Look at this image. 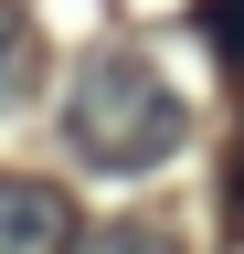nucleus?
Returning a JSON list of instances; mask_svg holds the SVG:
<instances>
[{
  "instance_id": "f257e3e1",
  "label": "nucleus",
  "mask_w": 244,
  "mask_h": 254,
  "mask_svg": "<svg viewBox=\"0 0 244 254\" xmlns=\"http://www.w3.org/2000/svg\"><path fill=\"white\" fill-rule=\"evenodd\" d=\"M180 95H170V74L149 53H128V43H106L85 74L64 85V148L85 159V170H160V159L180 148Z\"/></svg>"
},
{
  "instance_id": "f03ea898",
  "label": "nucleus",
  "mask_w": 244,
  "mask_h": 254,
  "mask_svg": "<svg viewBox=\"0 0 244 254\" xmlns=\"http://www.w3.org/2000/svg\"><path fill=\"white\" fill-rule=\"evenodd\" d=\"M85 244V212L64 180H21L0 170V254H75Z\"/></svg>"
},
{
  "instance_id": "7ed1b4c3",
  "label": "nucleus",
  "mask_w": 244,
  "mask_h": 254,
  "mask_svg": "<svg viewBox=\"0 0 244 254\" xmlns=\"http://www.w3.org/2000/svg\"><path fill=\"white\" fill-rule=\"evenodd\" d=\"M43 74V21L21 11V0H0V106H21Z\"/></svg>"
},
{
  "instance_id": "20e7f679",
  "label": "nucleus",
  "mask_w": 244,
  "mask_h": 254,
  "mask_svg": "<svg viewBox=\"0 0 244 254\" xmlns=\"http://www.w3.org/2000/svg\"><path fill=\"white\" fill-rule=\"evenodd\" d=\"M202 43H212V64L244 85V0H202Z\"/></svg>"
},
{
  "instance_id": "39448f33",
  "label": "nucleus",
  "mask_w": 244,
  "mask_h": 254,
  "mask_svg": "<svg viewBox=\"0 0 244 254\" xmlns=\"http://www.w3.org/2000/svg\"><path fill=\"white\" fill-rule=\"evenodd\" d=\"M75 254H180V244L160 233V222H117V233H85Z\"/></svg>"
},
{
  "instance_id": "423d86ee",
  "label": "nucleus",
  "mask_w": 244,
  "mask_h": 254,
  "mask_svg": "<svg viewBox=\"0 0 244 254\" xmlns=\"http://www.w3.org/2000/svg\"><path fill=\"white\" fill-rule=\"evenodd\" d=\"M223 190H234V212H244V138H234V180H223Z\"/></svg>"
}]
</instances>
